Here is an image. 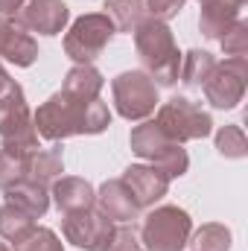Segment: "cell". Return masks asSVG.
<instances>
[{
  "label": "cell",
  "instance_id": "cell-11",
  "mask_svg": "<svg viewBox=\"0 0 248 251\" xmlns=\"http://www.w3.org/2000/svg\"><path fill=\"white\" fill-rule=\"evenodd\" d=\"M12 21L18 26H24L26 32L59 35L70 21V9L64 0H21Z\"/></svg>",
  "mask_w": 248,
  "mask_h": 251
},
{
  "label": "cell",
  "instance_id": "cell-10",
  "mask_svg": "<svg viewBox=\"0 0 248 251\" xmlns=\"http://www.w3.org/2000/svg\"><path fill=\"white\" fill-rule=\"evenodd\" d=\"M62 234L76 249L105 251L111 234H114V222L105 213H99L97 207H85V210H76V213H64Z\"/></svg>",
  "mask_w": 248,
  "mask_h": 251
},
{
  "label": "cell",
  "instance_id": "cell-3",
  "mask_svg": "<svg viewBox=\"0 0 248 251\" xmlns=\"http://www.w3.org/2000/svg\"><path fill=\"white\" fill-rule=\"evenodd\" d=\"M131 152L140 155L143 161H152V167H158L170 181L181 178L190 167V155L181 143H175L173 137L164 134V128L155 120H143L140 126L131 128Z\"/></svg>",
  "mask_w": 248,
  "mask_h": 251
},
{
  "label": "cell",
  "instance_id": "cell-12",
  "mask_svg": "<svg viewBox=\"0 0 248 251\" xmlns=\"http://www.w3.org/2000/svg\"><path fill=\"white\" fill-rule=\"evenodd\" d=\"M120 181L131 193V199H134V204L140 210L152 207L155 201H161L167 196V190H170V178L158 167H146V164H131L120 176Z\"/></svg>",
  "mask_w": 248,
  "mask_h": 251
},
{
  "label": "cell",
  "instance_id": "cell-19",
  "mask_svg": "<svg viewBox=\"0 0 248 251\" xmlns=\"http://www.w3.org/2000/svg\"><path fill=\"white\" fill-rule=\"evenodd\" d=\"M102 88H105V79H102V73L94 64L70 67L67 76H64V85H62V91L67 97H76V100H85V102L88 100H99Z\"/></svg>",
  "mask_w": 248,
  "mask_h": 251
},
{
  "label": "cell",
  "instance_id": "cell-9",
  "mask_svg": "<svg viewBox=\"0 0 248 251\" xmlns=\"http://www.w3.org/2000/svg\"><path fill=\"white\" fill-rule=\"evenodd\" d=\"M246 82H248V62L246 59H225V62L213 64L210 76L201 82V91H204V100L213 108L231 111V108H237L243 102Z\"/></svg>",
  "mask_w": 248,
  "mask_h": 251
},
{
  "label": "cell",
  "instance_id": "cell-26",
  "mask_svg": "<svg viewBox=\"0 0 248 251\" xmlns=\"http://www.w3.org/2000/svg\"><path fill=\"white\" fill-rule=\"evenodd\" d=\"M105 251H149V249L140 237V228H134V222H120V225H114V234H111Z\"/></svg>",
  "mask_w": 248,
  "mask_h": 251
},
{
  "label": "cell",
  "instance_id": "cell-5",
  "mask_svg": "<svg viewBox=\"0 0 248 251\" xmlns=\"http://www.w3.org/2000/svg\"><path fill=\"white\" fill-rule=\"evenodd\" d=\"M190 234H193V219L184 207L175 204L155 207L140 225V237L149 251H181L190 243Z\"/></svg>",
  "mask_w": 248,
  "mask_h": 251
},
{
  "label": "cell",
  "instance_id": "cell-27",
  "mask_svg": "<svg viewBox=\"0 0 248 251\" xmlns=\"http://www.w3.org/2000/svg\"><path fill=\"white\" fill-rule=\"evenodd\" d=\"M219 44H222L225 56H231V59H246L248 56V24L240 18V21L219 38Z\"/></svg>",
  "mask_w": 248,
  "mask_h": 251
},
{
  "label": "cell",
  "instance_id": "cell-16",
  "mask_svg": "<svg viewBox=\"0 0 248 251\" xmlns=\"http://www.w3.org/2000/svg\"><path fill=\"white\" fill-rule=\"evenodd\" d=\"M50 196H53V201L62 213H76V210L94 207V201H97V190L91 187V181H85L79 176L56 178L53 187H50Z\"/></svg>",
  "mask_w": 248,
  "mask_h": 251
},
{
  "label": "cell",
  "instance_id": "cell-32",
  "mask_svg": "<svg viewBox=\"0 0 248 251\" xmlns=\"http://www.w3.org/2000/svg\"><path fill=\"white\" fill-rule=\"evenodd\" d=\"M0 251H9V246H6V243H0Z\"/></svg>",
  "mask_w": 248,
  "mask_h": 251
},
{
  "label": "cell",
  "instance_id": "cell-13",
  "mask_svg": "<svg viewBox=\"0 0 248 251\" xmlns=\"http://www.w3.org/2000/svg\"><path fill=\"white\" fill-rule=\"evenodd\" d=\"M0 59L15 67H29L38 59V41L6 15H0Z\"/></svg>",
  "mask_w": 248,
  "mask_h": 251
},
{
  "label": "cell",
  "instance_id": "cell-17",
  "mask_svg": "<svg viewBox=\"0 0 248 251\" xmlns=\"http://www.w3.org/2000/svg\"><path fill=\"white\" fill-rule=\"evenodd\" d=\"M62 173H64V155H62V146H59V143H53V146H47V149L38 146L35 152L26 155V178H29V181L47 187V184L56 181Z\"/></svg>",
  "mask_w": 248,
  "mask_h": 251
},
{
  "label": "cell",
  "instance_id": "cell-29",
  "mask_svg": "<svg viewBox=\"0 0 248 251\" xmlns=\"http://www.w3.org/2000/svg\"><path fill=\"white\" fill-rule=\"evenodd\" d=\"M146 3V9L152 12V18H158V21H170V18H175L181 9H184L187 0H143Z\"/></svg>",
  "mask_w": 248,
  "mask_h": 251
},
{
  "label": "cell",
  "instance_id": "cell-14",
  "mask_svg": "<svg viewBox=\"0 0 248 251\" xmlns=\"http://www.w3.org/2000/svg\"><path fill=\"white\" fill-rule=\"evenodd\" d=\"M246 0H201V15H198V29L204 38L219 41L243 12Z\"/></svg>",
  "mask_w": 248,
  "mask_h": 251
},
{
  "label": "cell",
  "instance_id": "cell-25",
  "mask_svg": "<svg viewBox=\"0 0 248 251\" xmlns=\"http://www.w3.org/2000/svg\"><path fill=\"white\" fill-rule=\"evenodd\" d=\"M21 178H26V155L9 152L0 146V190H9Z\"/></svg>",
  "mask_w": 248,
  "mask_h": 251
},
{
  "label": "cell",
  "instance_id": "cell-8",
  "mask_svg": "<svg viewBox=\"0 0 248 251\" xmlns=\"http://www.w3.org/2000/svg\"><path fill=\"white\" fill-rule=\"evenodd\" d=\"M114 108L123 120H146L158 108V85L143 70H125L111 79Z\"/></svg>",
  "mask_w": 248,
  "mask_h": 251
},
{
  "label": "cell",
  "instance_id": "cell-7",
  "mask_svg": "<svg viewBox=\"0 0 248 251\" xmlns=\"http://www.w3.org/2000/svg\"><path fill=\"white\" fill-rule=\"evenodd\" d=\"M155 123L164 128L167 137H173L175 143H187V140H201L213 131V120L210 114L196 105L187 97H173L164 105H158V117Z\"/></svg>",
  "mask_w": 248,
  "mask_h": 251
},
{
  "label": "cell",
  "instance_id": "cell-15",
  "mask_svg": "<svg viewBox=\"0 0 248 251\" xmlns=\"http://www.w3.org/2000/svg\"><path fill=\"white\" fill-rule=\"evenodd\" d=\"M94 207H97L99 213H105L114 225L131 222V219H137V213H140V207L134 204L131 193L125 190V184L120 181V178H111V181H105L102 187L97 190Z\"/></svg>",
  "mask_w": 248,
  "mask_h": 251
},
{
  "label": "cell",
  "instance_id": "cell-30",
  "mask_svg": "<svg viewBox=\"0 0 248 251\" xmlns=\"http://www.w3.org/2000/svg\"><path fill=\"white\" fill-rule=\"evenodd\" d=\"M21 6V0H0V15H15V9Z\"/></svg>",
  "mask_w": 248,
  "mask_h": 251
},
{
  "label": "cell",
  "instance_id": "cell-24",
  "mask_svg": "<svg viewBox=\"0 0 248 251\" xmlns=\"http://www.w3.org/2000/svg\"><path fill=\"white\" fill-rule=\"evenodd\" d=\"M216 149L222 158H246L248 155V140H246V131L243 126H225L216 131Z\"/></svg>",
  "mask_w": 248,
  "mask_h": 251
},
{
  "label": "cell",
  "instance_id": "cell-21",
  "mask_svg": "<svg viewBox=\"0 0 248 251\" xmlns=\"http://www.w3.org/2000/svg\"><path fill=\"white\" fill-rule=\"evenodd\" d=\"M102 9L111 18L117 32H131L146 18V3L143 0H105Z\"/></svg>",
  "mask_w": 248,
  "mask_h": 251
},
{
  "label": "cell",
  "instance_id": "cell-31",
  "mask_svg": "<svg viewBox=\"0 0 248 251\" xmlns=\"http://www.w3.org/2000/svg\"><path fill=\"white\" fill-rule=\"evenodd\" d=\"M9 85H12V79H9V73L0 67V94H6V91H9Z\"/></svg>",
  "mask_w": 248,
  "mask_h": 251
},
{
  "label": "cell",
  "instance_id": "cell-18",
  "mask_svg": "<svg viewBox=\"0 0 248 251\" xmlns=\"http://www.w3.org/2000/svg\"><path fill=\"white\" fill-rule=\"evenodd\" d=\"M3 193H6V201H9V204L26 210V213L35 216V219H41V216L47 213V207H50V190L44 187V184L29 181V178H21L18 184H12V187L3 190Z\"/></svg>",
  "mask_w": 248,
  "mask_h": 251
},
{
  "label": "cell",
  "instance_id": "cell-2",
  "mask_svg": "<svg viewBox=\"0 0 248 251\" xmlns=\"http://www.w3.org/2000/svg\"><path fill=\"white\" fill-rule=\"evenodd\" d=\"M134 47H137V56L143 64V73L161 88H170L178 82V67H181V53L175 47V38H173V29L158 21V18H143L134 29Z\"/></svg>",
  "mask_w": 248,
  "mask_h": 251
},
{
  "label": "cell",
  "instance_id": "cell-4",
  "mask_svg": "<svg viewBox=\"0 0 248 251\" xmlns=\"http://www.w3.org/2000/svg\"><path fill=\"white\" fill-rule=\"evenodd\" d=\"M0 143L9 152L29 155L38 149V131L26 102V94L18 82L9 85L6 94H0Z\"/></svg>",
  "mask_w": 248,
  "mask_h": 251
},
{
  "label": "cell",
  "instance_id": "cell-20",
  "mask_svg": "<svg viewBox=\"0 0 248 251\" xmlns=\"http://www.w3.org/2000/svg\"><path fill=\"white\" fill-rule=\"evenodd\" d=\"M35 228V216H29L26 210L15 207V204H3L0 207V237L9 240L12 246H18L21 240H26Z\"/></svg>",
  "mask_w": 248,
  "mask_h": 251
},
{
  "label": "cell",
  "instance_id": "cell-6",
  "mask_svg": "<svg viewBox=\"0 0 248 251\" xmlns=\"http://www.w3.org/2000/svg\"><path fill=\"white\" fill-rule=\"evenodd\" d=\"M114 24L105 12H91L82 15L70 24L67 35H64V53L76 64H91L94 59L102 56V50L111 44L114 38Z\"/></svg>",
  "mask_w": 248,
  "mask_h": 251
},
{
  "label": "cell",
  "instance_id": "cell-1",
  "mask_svg": "<svg viewBox=\"0 0 248 251\" xmlns=\"http://www.w3.org/2000/svg\"><path fill=\"white\" fill-rule=\"evenodd\" d=\"M35 131L38 137L59 143L73 134H99L111 126V111L102 100H76L64 91H56L35 114Z\"/></svg>",
  "mask_w": 248,
  "mask_h": 251
},
{
  "label": "cell",
  "instance_id": "cell-23",
  "mask_svg": "<svg viewBox=\"0 0 248 251\" xmlns=\"http://www.w3.org/2000/svg\"><path fill=\"white\" fill-rule=\"evenodd\" d=\"M187 246H193V251H228L231 249V231L219 222H207L196 234H190Z\"/></svg>",
  "mask_w": 248,
  "mask_h": 251
},
{
  "label": "cell",
  "instance_id": "cell-28",
  "mask_svg": "<svg viewBox=\"0 0 248 251\" xmlns=\"http://www.w3.org/2000/svg\"><path fill=\"white\" fill-rule=\"evenodd\" d=\"M15 251H64V246H62V240L56 237V231L35 225L32 234L15 246Z\"/></svg>",
  "mask_w": 248,
  "mask_h": 251
},
{
  "label": "cell",
  "instance_id": "cell-22",
  "mask_svg": "<svg viewBox=\"0 0 248 251\" xmlns=\"http://www.w3.org/2000/svg\"><path fill=\"white\" fill-rule=\"evenodd\" d=\"M216 59L207 50H190L181 56V67H178V79L184 82L187 88H201V82L210 76Z\"/></svg>",
  "mask_w": 248,
  "mask_h": 251
}]
</instances>
